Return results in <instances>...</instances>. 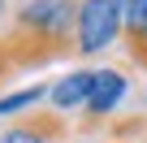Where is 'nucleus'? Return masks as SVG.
I'll list each match as a JSON object with an SVG mask.
<instances>
[{
  "label": "nucleus",
  "mask_w": 147,
  "mask_h": 143,
  "mask_svg": "<svg viewBox=\"0 0 147 143\" xmlns=\"http://www.w3.org/2000/svg\"><path fill=\"white\" fill-rule=\"evenodd\" d=\"M74 22H78V0H26L13 13L9 30L22 35L43 61L74 56Z\"/></svg>",
  "instance_id": "obj_1"
},
{
  "label": "nucleus",
  "mask_w": 147,
  "mask_h": 143,
  "mask_svg": "<svg viewBox=\"0 0 147 143\" xmlns=\"http://www.w3.org/2000/svg\"><path fill=\"white\" fill-rule=\"evenodd\" d=\"M121 39V0H78L74 56H100Z\"/></svg>",
  "instance_id": "obj_2"
},
{
  "label": "nucleus",
  "mask_w": 147,
  "mask_h": 143,
  "mask_svg": "<svg viewBox=\"0 0 147 143\" xmlns=\"http://www.w3.org/2000/svg\"><path fill=\"white\" fill-rule=\"evenodd\" d=\"M125 91H130V78H125V69H95V87H91V100L82 104V117L74 121L78 126V134H91V130H100L104 126V117L125 100Z\"/></svg>",
  "instance_id": "obj_3"
},
{
  "label": "nucleus",
  "mask_w": 147,
  "mask_h": 143,
  "mask_svg": "<svg viewBox=\"0 0 147 143\" xmlns=\"http://www.w3.org/2000/svg\"><path fill=\"white\" fill-rule=\"evenodd\" d=\"M69 130H74V121H65V113L35 108L0 130V143H69Z\"/></svg>",
  "instance_id": "obj_4"
},
{
  "label": "nucleus",
  "mask_w": 147,
  "mask_h": 143,
  "mask_svg": "<svg viewBox=\"0 0 147 143\" xmlns=\"http://www.w3.org/2000/svg\"><path fill=\"white\" fill-rule=\"evenodd\" d=\"M39 65H48L22 35H13V30H0V87H5L9 78H18V74H26V69H39Z\"/></svg>",
  "instance_id": "obj_5"
},
{
  "label": "nucleus",
  "mask_w": 147,
  "mask_h": 143,
  "mask_svg": "<svg viewBox=\"0 0 147 143\" xmlns=\"http://www.w3.org/2000/svg\"><path fill=\"white\" fill-rule=\"evenodd\" d=\"M91 87H95V69H74V74H65L61 83H52L48 104H52L56 113H65V108H82V104L91 100Z\"/></svg>",
  "instance_id": "obj_6"
},
{
  "label": "nucleus",
  "mask_w": 147,
  "mask_h": 143,
  "mask_svg": "<svg viewBox=\"0 0 147 143\" xmlns=\"http://www.w3.org/2000/svg\"><path fill=\"white\" fill-rule=\"evenodd\" d=\"M147 35V0H121V43L134 48Z\"/></svg>",
  "instance_id": "obj_7"
},
{
  "label": "nucleus",
  "mask_w": 147,
  "mask_h": 143,
  "mask_svg": "<svg viewBox=\"0 0 147 143\" xmlns=\"http://www.w3.org/2000/svg\"><path fill=\"white\" fill-rule=\"evenodd\" d=\"M48 91H52V83H35V87H22V91H9V96H0V117L26 113V108H30V104H39Z\"/></svg>",
  "instance_id": "obj_8"
},
{
  "label": "nucleus",
  "mask_w": 147,
  "mask_h": 143,
  "mask_svg": "<svg viewBox=\"0 0 147 143\" xmlns=\"http://www.w3.org/2000/svg\"><path fill=\"white\" fill-rule=\"evenodd\" d=\"M125 56H130V61H134V65L143 69V74H147V35H143V39H138L134 48H125Z\"/></svg>",
  "instance_id": "obj_9"
},
{
  "label": "nucleus",
  "mask_w": 147,
  "mask_h": 143,
  "mask_svg": "<svg viewBox=\"0 0 147 143\" xmlns=\"http://www.w3.org/2000/svg\"><path fill=\"white\" fill-rule=\"evenodd\" d=\"M69 143H113V139H104V134H78V139H69Z\"/></svg>",
  "instance_id": "obj_10"
},
{
  "label": "nucleus",
  "mask_w": 147,
  "mask_h": 143,
  "mask_svg": "<svg viewBox=\"0 0 147 143\" xmlns=\"http://www.w3.org/2000/svg\"><path fill=\"white\" fill-rule=\"evenodd\" d=\"M5 13H9V0H0V18H5Z\"/></svg>",
  "instance_id": "obj_11"
},
{
  "label": "nucleus",
  "mask_w": 147,
  "mask_h": 143,
  "mask_svg": "<svg viewBox=\"0 0 147 143\" xmlns=\"http://www.w3.org/2000/svg\"><path fill=\"white\" fill-rule=\"evenodd\" d=\"M138 143H147V134H143V139H138Z\"/></svg>",
  "instance_id": "obj_12"
}]
</instances>
